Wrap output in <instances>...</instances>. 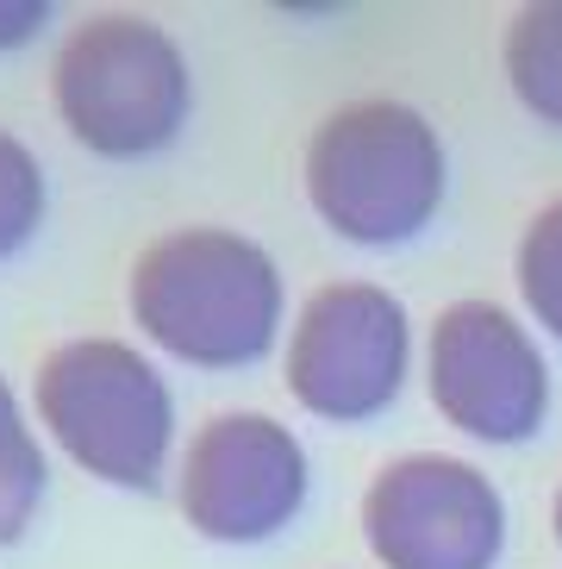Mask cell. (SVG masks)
I'll use <instances>...</instances> for the list:
<instances>
[{"label":"cell","mask_w":562,"mask_h":569,"mask_svg":"<svg viewBox=\"0 0 562 569\" xmlns=\"http://www.w3.org/2000/svg\"><path fill=\"white\" fill-rule=\"evenodd\" d=\"M431 401L475 445H531L550 419L538 338L494 301H456L431 319Z\"/></svg>","instance_id":"7"},{"label":"cell","mask_w":562,"mask_h":569,"mask_svg":"<svg viewBox=\"0 0 562 569\" xmlns=\"http://www.w3.org/2000/svg\"><path fill=\"white\" fill-rule=\"evenodd\" d=\"M363 538L381 569H500L506 501L488 469L413 451L375 469L363 495Z\"/></svg>","instance_id":"6"},{"label":"cell","mask_w":562,"mask_h":569,"mask_svg":"<svg viewBox=\"0 0 562 569\" xmlns=\"http://www.w3.org/2000/svg\"><path fill=\"white\" fill-rule=\"evenodd\" d=\"M38 226H44V169L32 144L0 132V263L26 251Z\"/></svg>","instance_id":"12"},{"label":"cell","mask_w":562,"mask_h":569,"mask_svg":"<svg viewBox=\"0 0 562 569\" xmlns=\"http://www.w3.org/2000/svg\"><path fill=\"white\" fill-rule=\"evenodd\" d=\"M450 188L444 138L407 101H350L307 144V201L344 244H413Z\"/></svg>","instance_id":"2"},{"label":"cell","mask_w":562,"mask_h":569,"mask_svg":"<svg viewBox=\"0 0 562 569\" xmlns=\"http://www.w3.org/2000/svg\"><path fill=\"white\" fill-rule=\"evenodd\" d=\"M513 269H519V301H525V313L550 338H562V201H550L525 226Z\"/></svg>","instance_id":"11"},{"label":"cell","mask_w":562,"mask_h":569,"mask_svg":"<svg viewBox=\"0 0 562 569\" xmlns=\"http://www.w3.org/2000/svg\"><path fill=\"white\" fill-rule=\"evenodd\" d=\"M556 545H562V488H556Z\"/></svg>","instance_id":"14"},{"label":"cell","mask_w":562,"mask_h":569,"mask_svg":"<svg viewBox=\"0 0 562 569\" xmlns=\"http://www.w3.org/2000/svg\"><path fill=\"white\" fill-rule=\"evenodd\" d=\"M281 269L232 226H182L132 263L138 332L194 369H250L281 338Z\"/></svg>","instance_id":"1"},{"label":"cell","mask_w":562,"mask_h":569,"mask_svg":"<svg viewBox=\"0 0 562 569\" xmlns=\"http://www.w3.org/2000/svg\"><path fill=\"white\" fill-rule=\"evenodd\" d=\"M407 369H413L407 307L375 282H325L288 332V395L331 426L388 413L407 388Z\"/></svg>","instance_id":"5"},{"label":"cell","mask_w":562,"mask_h":569,"mask_svg":"<svg viewBox=\"0 0 562 569\" xmlns=\"http://www.w3.org/2000/svg\"><path fill=\"white\" fill-rule=\"evenodd\" d=\"M506 82L531 119L562 132V0H538L506 32Z\"/></svg>","instance_id":"9"},{"label":"cell","mask_w":562,"mask_h":569,"mask_svg":"<svg viewBox=\"0 0 562 569\" xmlns=\"http://www.w3.org/2000/svg\"><path fill=\"white\" fill-rule=\"evenodd\" d=\"M313 463L281 419L219 413L194 432L182 457V513L213 545H263L288 532L307 507Z\"/></svg>","instance_id":"8"},{"label":"cell","mask_w":562,"mask_h":569,"mask_svg":"<svg viewBox=\"0 0 562 569\" xmlns=\"http://www.w3.org/2000/svg\"><path fill=\"white\" fill-rule=\"evenodd\" d=\"M44 26H50V7H44V0H0V51L32 44Z\"/></svg>","instance_id":"13"},{"label":"cell","mask_w":562,"mask_h":569,"mask_svg":"<svg viewBox=\"0 0 562 569\" xmlns=\"http://www.w3.org/2000/svg\"><path fill=\"white\" fill-rule=\"evenodd\" d=\"M44 488H50V463L38 451L26 413H19V395L0 376V551L32 532Z\"/></svg>","instance_id":"10"},{"label":"cell","mask_w":562,"mask_h":569,"mask_svg":"<svg viewBox=\"0 0 562 569\" xmlns=\"http://www.w3.org/2000/svg\"><path fill=\"white\" fill-rule=\"evenodd\" d=\"M44 432L113 488H157L175 445V401L144 351L119 338H69L38 363Z\"/></svg>","instance_id":"4"},{"label":"cell","mask_w":562,"mask_h":569,"mask_svg":"<svg viewBox=\"0 0 562 569\" xmlns=\"http://www.w3.org/2000/svg\"><path fill=\"white\" fill-rule=\"evenodd\" d=\"M57 119L82 151L107 163H144L188 126L194 82L182 44L144 13H94L63 38L50 69Z\"/></svg>","instance_id":"3"}]
</instances>
